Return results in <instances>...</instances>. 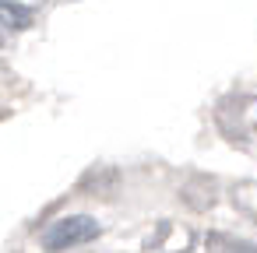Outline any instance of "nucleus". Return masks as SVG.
Wrapping results in <instances>:
<instances>
[{
    "label": "nucleus",
    "mask_w": 257,
    "mask_h": 253,
    "mask_svg": "<svg viewBox=\"0 0 257 253\" xmlns=\"http://www.w3.org/2000/svg\"><path fill=\"white\" fill-rule=\"evenodd\" d=\"M95 235H99V225H95L92 218H85V214H74V218L53 221V225L43 232V246H46V249H71V246L88 242V239H95Z\"/></svg>",
    "instance_id": "obj_1"
},
{
    "label": "nucleus",
    "mask_w": 257,
    "mask_h": 253,
    "mask_svg": "<svg viewBox=\"0 0 257 253\" xmlns=\"http://www.w3.org/2000/svg\"><path fill=\"white\" fill-rule=\"evenodd\" d=\"M32 11L25 8V4H15V0H0V25H8L11 32H22V29H29L32 25Z\"/></svg>",
    "instance_id": "obj_2"
}]
</instances>
